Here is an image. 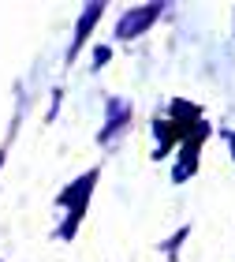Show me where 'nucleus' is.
Returning a JSON list of instances; mask_svg holds the SVG:
<instances>
[{
	"label": "nucleus",
	"instance_id": "nucleus-1",
	"mask_svg": "<svg viewBox=\"0 0 235 262\" xmlns=\"http://www.w3.org/2000/svg\"><path fill=\"white\" fill-rule=\"evenodd\" d=\"M209 139V120H202V124H194L191 131H183L179 135V158H175V165H172V184H187L191 176L198 172V161H202V142Z\"/></svg>",
	"mask_w": 235,
	"mask_h": 262
},
{
	"label": "nucleus",
	"instance_id": "nucleus-4",
	"mask_svg": "<svg viewBox=\"0 0 235 262\" xmlns=\"http://www.w3.org/2000/svg\"><path fill=\"white\" fill-rule=\"evenodd\" d=\"M97 176H101V169H90V172H82L79 180H71L60 195H56V206L67 210V217L82 221V217H86L90 199H93V187H97Z\"/></svg>",
	"mask_w": 235,
	"mask_h": 262
},
{
	"label": "nucleus",
	"instance_id": "nucleus-5",
	"mask_svg": "<svg viewBox=\"0 0 235 262\" xmlns=\"http://www.w3.org/2000/svg\"><path fill=\"white\" fill-rule=\"evenodd\" d=\"M101 15H105V4H101V0H97V4H86V8L79 11V23H75V38H71V49H67V56H64L67 64H75V56L82 53V45L90 41V34H93V27L101 23Z\"/></svg>",
	"mask_w": 235,
	"mask_h": 262
},
{
	"label": "nucleus",
	"instance_id": "nucleus-8",
	"mask_svg": "<svg viewBox=\"0 0 235 262\" xmlns=\"http://www.w3.org/2000/svg\"><path fill=\"white\" fill-rule=\"evenodd\" d=\"M187 236H191V225H183V229H175V232L168 236V240L161 244V251L168 255V262H175V258H179V247L187 244Z\"/></svg>",
	"mask_w": 235,
	"mask_h": 262
},
{
	"label": "nucleus",
	"instance_id": "nucleus-3",
	"mask_svg": "<svg viewBox=\"0 0 235 262\" xmlns=\"http://www.w3.org/2000/svg\"><path fill=\"white\" fill-rule=\"evenodd\" d=\"M131 113H135L131 98H120V94H116V98L105 101V124L97 131V142H101L105 150H112L116 142L127 135V127H131Z\"/></svg>",
	"mask_w": 235,
	"mask_h": 262
},
{
	"label": "nucleus",
	"instance_id": "nucleus-2",
	"mask_svg": "<svg viewBox=\"0 0 235 262\" xmlns=\"http://www.w3.org/2000/svg\"><path fill=\"white\" fill-rule=\"evenodd\" d=\"M168 11V4H135V8H127L120 19H116V41H135V38H142V34L153 27V23Z\"/></svg>",
	"mask_w": 235,
	"mask_h": 262
},
{
	"label": "nucleus",
	"instance_id": "nucleus-9",
	"mask_svg": "<svg viewBox=\"0 0 235 262\" xmlns=\"http://www.w3.org/2000/svg\"><path fill=\"white\" fill-rule=\"evenodd\" d=\"M109 56H112V49H109V45H93V60H90V71H101L105 64H109Z\"/></svg>",
	"mask_w": 235,
	"mask_h": 262
},
{
	"label": "nucleus",
	"instance_id": "nucleus-7",
	"mask_svg": "<svg viewBox=\"0 0 235 262\" xmlns=\"http://www.w3.org/2000/svg\"><path fill=\"white\" fill-rule=\"evenodd\" d=\"M168 120H172V127L179 131H191L194 124H202L205 120V113H202V105H194V101H183V98H175L172 105H168Z\"/></svg>",
	"mask_w": 235,
	"mask_h": 262
},
{
	"label": "nucleus",
	"instance_id": "nucleus-10",
	"mask_svg": "<svg viewBox=\"0 0 235 262\" xmlns=\"http://www.w3.org/2000/svg\"><path fill=\"white\" fill-rule=\"evenodd\" d=\"M224 139H228V154H231V161H235V131H228Z\"/></svg>",
	"mask_w": 235,
	"mask_h": 262
},
{
	"label": "nucleus",
	"instance_id": "nucleus-11",
	"mask_svg": "<svg viewBox=\"0 0 235 262\" xmlns=\"http://www.w3.org/2000/svg\"><path fill=\"white\" fill-rule=\"evenodd\" d=\"M231 15H235V11H231Z\"/></svg>",
	"mask_w": 235,
	"mask_h": 262
},
{
	"label": "nucleus",
	"instance_id": "nucleus-6",
	"mask_svg": "<svg viewBox=\"0 0 235 262\" xmlns=\"http://www.w3.org/2000/svg\"><path fill=\"white\" fill-rule=\"evenodd\" d=\"M149 131H153V161L168 158V154L179 146V131L172 127L168 116H153V120H149Z\"/></svg>",
	"mask_w": 235,
	"mask_h": 262
}]
</instances>
